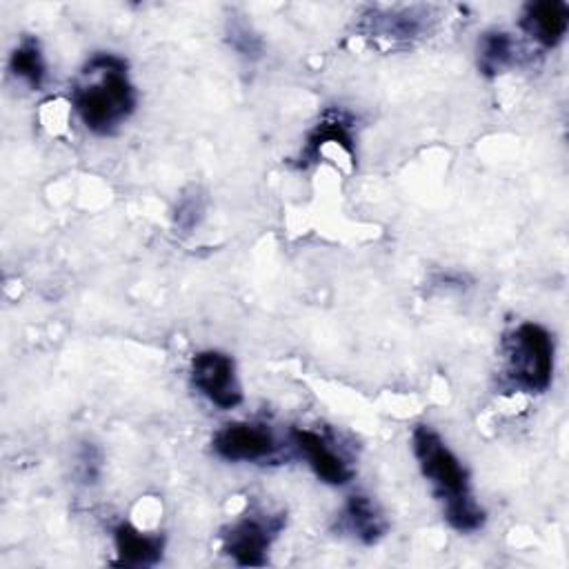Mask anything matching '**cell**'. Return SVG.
<instances>
[{"mask_svg": "<svg viewBox=\"0 0 569 569\" xmlns=\"http://www.w3.org/2000/svg\"><path fill=\"white\" fill-rule=\"evenodd\" d=\"M411 447L422 476L431 482L438 500H442L447 522L460 533L478 531L487 516L471 496L469 476L458 456L429 425H418L413 429Z\"/></svg>", "mask_w": 569, "mask_h": 569, "instance_id": "1", "label": "cell"}, {"mask_svg": "<svg viewBox=\"0 0 569 569\" xmlns=\"http://www.w3.org/2000/svg\"><path fill=\"white\" fill-rule=\"evenodd\" d=\"M80 122L98 136L113 133L136 109V89L127 62L116 53H96L71 93Z\"/></svg>", "mask_w": 569, "mask_h": 569, "instance_id": "2", "label": "cell"}, {"mask_svg": "<svg viewBox=\"0 0 569 569\" xmlns=\"http://www.w3.org/2000/svg\"><path fill=\"white\" fill-rule=\"evenodd\" d=\"M509 380L527 393H542L553 376V338L538 322H522L505 338Z\"/></svg>", "mask_w": 569, "mask_h": 569, "instance_id": "3", "label": "cell"}, {"mask_svg": "<svg viewBox=\"0 0 569 569\" xmlns=\"http://www.w3.org/2000/svg\"><path fill=\"white\" fill-rule=\"evenodd\" d=\"M193 387L216 407L233 409L242 402V387L236 376V362L231 356L207 349L191 360Z\"/></svg>", "mask_w": 569, "mask_h": 569, "instance_id": "4", "label": "cell"}, {"mask_svg": "<svg viewBox=\"0 0 569 569\" xmlns=\"http://www.w3.org/2000/svg\"><path fill=\"white\" fill-rule=\"evenodd\" d=\"M282 527L280 518H242L222 533V549L242 567H260L267 562V549Z\"/></svg>", "mask_w": 569, "mask_h": 569, "instance_id": "5", "label": "cell"}, {"mask_svg": "<svg viewBox=\"0 0 569 569\" xmlns=\"http://www.w3.org/2000/svg\"><path fill=\"white\" fill-rule=\"evenodd\" d=\"M211 445L229 462H258L278 451L271 429L258 422H229L213 436Z\"/></svg>", "mask_w": 569, "mask_h": 569, "instance_id": "6", "label": "cell"}, {"mask_svg": "<svg viewBox=\"0 0 569 569\" xmlns=\"http://www.w3.org/2000/svg\"><path fill=\"white\" fill-rule=\"evenodd\" d=\"M291 438L300 453L307 458L313 473L327 485H347L353 476L349 462L329 445L327 438L311 429H293Z\"/></svg>", "mask_w": 569, "mask_h": 569, "instance_id": "7", "label": "cell"}, {"mask_svg": "<svg viewBox=\"0 0 569 569\" xmlns=\"http://www.w3.org/2000/svg\"><path fill=\"white\" fill-rule=\"evenodd\" d=\"M520 27L538 44L551 49L556 47L569 27V7L560 0L529 2L522 11Z\"/></svg>", "mask_w": 569, "mask_h": 569, "instance_id": "8", "label": "cell"}, {"mask_svg": "<svg viewBox=\"0 0 569 569\" xmlns=\"http://www.w3.org/2000/svg\"><path fill=\"white\" fill-rule=\"evenodd\" d=\"M113 542L118 553L116 565H124V567L156 565L162 558V549H164V540L160 536L140 531L129 522H122L116 527Z\"/></svg>", "mask_w": 569, "mask_h": 569, "instance_id": "9", "label": "cell"}, {"mask_svg": "<svg viewBox=\"0 0 569 569\" xmlns=\"http://www.w3.org/2000/svg\"><path fill=\"white\" fill-rule=\"evenodd\" d=\"M345 520H347V527L351 529V533L365 545H373L387 529V522L380 516V511L376 509V505L367 496H360V493H356L347 500Z\"/></svg>", "mask_w": 569, "mask_h": 569, "instance_id": "10", "label": "cell"}, {"mask_svg": "<svg viewBox=\"0 0 569 569\" xmlns=\"http://www.w3.org/2000/svg\"><path fill=\"white\" fill-rule=\"evenodd\" d=\"M516 60V44L507 31H487L478 42V67L485 76H496Z\"/></svg>", "mask_w": 569, "mask_h": 569, "instance_id": "11", "label": "cell"}, {"mask_svg": "<svg viewBox=\"0 0 569 569\" xmlns=\"http://www.w3.org/2000/svg\"><path fill=\"white\" fill-rule=\"evenodd\" d=\"M9 69L16 78H20L22 82H27L31 89H40V84L44 82V58L42 51L38 47V42L33 38H24L11 53L9 60Z\"/></svg>", "mask_w": 569, "mask_h": 569, "instance_id": "12", "label": "cell"}]
</instances>
